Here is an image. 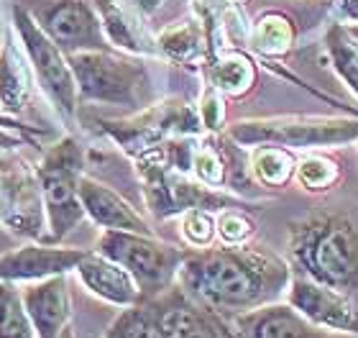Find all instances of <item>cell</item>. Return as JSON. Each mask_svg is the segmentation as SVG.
<instances>
[{
    "label": "cell",
    "mask_w": 358,
    "mask_h": 338,
    "mask_svg": "<svg viewBox=\"0 0 358 338\" xmlns=\"http://www.w3.org/2000/svg\"><path fill=\"white\" fill-rule=\"evenodd\" d=\"M289 282V264L241 244L185 251L177 272V285L189 297L225 318L276 302L287 295Z\"/></svg>",
    "instance_id": "cell-1"
},
{
    "label": "cell",
    "mask_w": 358,
    "mask_h": 338,
    "mask_svg": "<svg viewBox=\"0 0 358 338\" xmlns=\"http://www.w3.org/2000/svg\"><path fill=\"white\" fill-rule=\"evenodd\" d=\"M289 254L299 274L351 295L358 287V228L345 216L313 213L289 225Z\"/></svg>",
    "instance_id": "cell-2"
},
{
    "label": "cell",
    "mask_w": 358,
    "mask_h": 338,
    "mask_svg": "<svg viewBox=\"0 0 358 338\" xmlns=\"http://www.w3.org/2000/svg\"><path fill=\"white\" fill-rule=\"evenodd\" d=\"M136 172L141 177L143 197L149 211L157 218H172L187 211H223V208H251V203L236 195L208 188L197 180H189V174L174 169L164 159L162 143L149 149L146 154L136 157Z\"/></svg>",
    "instance_id": "cell-3"
},
{
    "label": "cell",
    "mask_w": 358,
    "mask_h": 338,
    "mask_svg": "<svg viewBox=\"0 0 358 338\" xmlns=\"http://www.w3.org/2000/svg\"><path fill=\"white\" fill-rule=\"evenodd\" d=\"M228 136L241 146H284L289 151L343 146L358 139V118H313V115H279V118L238 120Z\"/></svg>",
    "instance_id": "cell-4"
},
{
    "label": "cell",
    "mask_w": 358,
    "mask_h": 338,
    "mask_svg": "<svg viewBox=\"0 0 358 338\" xmlns=\"http://www.w3.org/2000/svg\"><path fill=\"white\" fill-rule=\"evenodd\" d=\"M67 62L83 100L105 103V106L141 108L146 85H149L143 64L118 57L110 49L72 52L67 54Z\"/></svg>",
    "instance_id": "cell-5"
},
{
    "label": "cell",
    "mask_w": 358,
    "mask_h": 338,
    "mask_svg": "<svg viewBox=\"0 0 358 338\" xmlns=\"http://www.w3.org/2000/svg\"><path fill=\"white\" fill-rule=\"evenodd\" d=\"M97 251L136 279L143 300L159 297L177 282L179 264L185 251L172 244L131 231H105L97 241Z\"/></svg>",
    "instance_id": "cell-6"
},
{
    "label": "cell",
    "mask_w": 358,
    "mask_h": 338,
    "mask_svg": "<svg viewBox=\"0 0 358 338\" xmlns=\"http://www.w3.org/2000/svg\"><path fill=\"white\" fill-rule=\"evenodd\" d=\"M36 172L52 228L46 241H59L87 216L80 200V177L85 174V151L80 141L67 136L49 146Z\"/></svg>",
    "instance_id": "cell-7"
},
{
    "label": "cell",
    "mask_w": 358,
    "mask_h": 338,
    "mask_svg": "<svg viewBox=\"0 0 358 338\" xmlns=\"http://www.w3.org/2000/svg\"><path fill=\"white\" fill-rule=\"evenodd\" d=\"M100 128L131 157H141L174 136H197L202 131L200 111L187 100H166L126 120H100Z\"/></svg>",
    "instance_id": "cell-8"
},
{
    "label": "cell",
    "mask_w": 358,
    "mask_h": 338,
    "mask_svg": "<svg viewBox=\"0 0 358 338\" xmlns=\"http://www.w3.org/2000/svg\"><path fill=\"white\" fill-rule=\"evenodd\" d=\"M13 26L18 31V36H21L23 49L29 54L31 67L36 72L44 92L52 98L57 111L64 118L72 120L77 113L80 90H77V80L72 75V69H69V62L64 57V52L54 44L52 38L46 36L44 31L38 29V23L34 21L29 8L13 6Z\"/></svg>",
    "instance_id": "cell-9"
},
{
    "label": "cell",
    "mask_w": 358,
    "mask_h": 338,
    "mask_svg": "<svg viewBox=\"0 0 358 338\" xmlns=\"http://www.w3.org/2000/svg\"><path fill=\"white\" fill-rule=\"evenodd\" d=\"M44 192L38 172L13 151L0 154V220L26 239L44 233Z\"/></svg>",
    "instance_id": "cell-10"
},
{
    "label": "cell",
    "mask_w": 358,
    "mask_h": 338,
    "mask_svg": "<svg viewBox=\"0 0 358 338\" xmlns=\"http://www.w3.org/2000/svg\"><path fill=\"white\" fill-rule=\"evenodd\" d=\"M34 21L64 54L108 49L103 23L87 0H36Z\"/></svg>",
    "instance_id": "cell-11"
},
{
    "label": "cell",
    "mask_w": 358,
    "mask_h": 338,
    "mask_svg": "<svg viewBox=\"0 0 358 338\" xmlns=\"http://www.w3.org/2000/svg\"><path fill=\"white\" fill-rule=\"evenodd\" d=\"M287 302L325 331L358 336V305L351 300V295L320 285L305 274H292Z\"/></svg>",
    "instance_id": "cell-12"
},
{
    "label": "cell",
    "mask_w": 358,
    "mask_h": 338,
    "mask_svg": "<svg viewBox=\"0 0 358 338\" xmlns=\"http://www.w3.org/2000/svg\"><path fill=\"white\" fill-rule=\"evenodd\" d=\"M157 300L162 310V338H238L225 316L189 297L177 282Z\"/></svg>",
    "instance_id": "cell-13"
},
{
    "label": "cell",
    "mask_w": 358,
    "mask_h": 338,
    "mask_svg": "<svg viewBox=\"0 0 358 338\" xmlns=\"http://www.w3.org/2000/svg\"><path fill=\"white\" fill-rule=\"evenodd\" d=\"M231 323L241 338H338L333 331L307 321L289 302L279 300L233 316Z\"/></svg>",
    "instance_id": "cell-14"
},
{
    "label": "cell",
    "mask_w": 358,
    "mask_h": 338,
    "mask_svg": "<svg viewBox=\"0 0 358 338\" xmlns=\"http://www.w3.org/2000/svg\"><path fill=\"white\" fill-rule=\"evenodd\" d=\"M85 254V248H49L31 244L0 256V279L34 282L54 274H67L69 269H77Z\"/></svg>",
    "instance_id": "cell-15"
},
{
    "label": "cell",
    "mask_w": 358,
    "mask_h": 338,
    "mask_svg": "<svg viewBox=\"0 0 358 338\" xmlns=\"http://www.w3.org/2000/svg\"><path fill=\"white\" fill-rule=\"evenodd\" d=\"M21 297L38 338H57L62 328L69 323L72 308H69L64 274L34 279L31 285L23 287Z\"/></svg>",
    "instance_id": "cell-16"
},
{
    "label": "cell",
    "mask_w": 358,
    "mask_h": 338,
    "mask_svg": "<svg viewBox=\"0 0 358 338\" xmlns=\"http://www.w3.org/2000/svg\"><path fill=\"white\" fill-rule=\"evenodd\" d=\"M80 200L90 218L97 225H103L105 231H131V233H143V236H154L151 225L143 220V216L131 208L128 200L110 190L103 182L92 180L87 174L80 177Z\"/></svg>",
    "instance_id": "cell-17"
},
{
    "label": "cell",
    "mask_w": 358,
    "mask_h": 338,
    "mask_svg": "<svg viewBox=\"0 0 358 338\" xmlns=\"http://www.w3.org/2000/svg\"><path fill=\"white\" fill-rule=\"evenodd\" d=\"M77 274L83 277L85 287L90 293L103 297L110 305L118 308H131L143 302L141 290L136 285V279L128 274L120 264H115L113 259L103 256L100 251H87L77 264Z\"/></svg>",
    "instance_id": "cell-18"
},
{
    "label": "cell",
    "mask_w": 358,
    "mask_h": 338,
    "mask_svg": "<svg viewBox=\"0 0 358 338\" xmlns=\"http://www.w3.org/2000/svg\"><path fill=\"white\" fill-rule=\"evenodd\" d=\"M31 98V67L18 49L13 31H6L0 52V108L23 111Z\"/></svg>",
    "instance_id": "cell-19"
},
{
    "label": "cell",
    "mask_w": 358,
    "mask_h": 338,
    "mask_svg": "<svg viewBox=\"0 0 358 338\" xmlns=\"http://www.w3.org/2000/svg\"><path fill=\"white\" fill-rule=\"evenodd\" d=\"M100 10V23H103L105 38L115 46L126 49L131 54H157V44L146 41L141 23L128 13L126 8L115 0H95Z\"/></svg>",
    "instance_id": "cell-20"
},
{
    "label": "cell",
    "mask_w": 358,
    "mask_h": 338,
    "mask_svg": "<svg viewBox=\"0 0 358 338\" xmlns=\"http://www.w3.org/2000/svg\"><path fill=\"white\" fill-rule=\"evenodd\" d=\"M254 64L238 52H220L208 57V83L225 95H243L254 85Z\"/></svg>",
    "instance_id": "cell-21"
},
{
    "label": "cell",
    "mask_w": 358,
    "mask_h": 338,
    "mask_svg": "<svg viewBox=\"0 0 358 338\" xmlns=\"http://www.w3.org/2000/svg\"><path fill=\"white\" fill-rule=\"evenodd\" d=\"M157 52H162L166 59L189 64L208 54V38L202 31L200 21H182L164 29L157 38Z\"/></svg>",
    "instance_id": "cell-22"
},
{
    "label": "cell",
    "mask_w": 358,
    "mask_h": 338,
    "mask_svg": "<svg viewBox=\"0 0 358 338\" xmlns=\"http://www.w3.org/2000/svg\"><path fill=\"white\" fill-rule=\"evenodd\" d=\"M248 162H251L254 180L259 185H266V188H284L294 177V169H297L294 154L284 146H271V143L256 146Z\"/></svg>",
    "instance_id": "cell-23"
},
{
    "label": "cell",
    "mask_w": 358,
    "mask_h": 338,
    "mask_svg": "<svg viewBox=\"0 0 358 338\" xmlns=\"http://www.w3.org/2000/svg\"><path fill=\"white\" fill-rule=\"evenodd\" d=\"M34 333L21 290L13 282L0 279V338H34Z\"/></svg>",
    "instance_id": "cell-24"
},
{
    "label": "cell",
    "mask_w": 358,
    "mask_h": 338,
    "mask_svg": "<svg viewBox=\"0 0 358 338\" xmlns=\"http://www.w3.org/2000/svg\"><path fill=\"white\" fill-rule=\"evenodd\" d=\"M292 41H294V29L279 13L262 15L256 29L251 31V46L262 57H282L292 49Z\"/></svg>",
    "instance_id": "cell-25"
},
{
    "label": "cell",
    "mask_w": 358,
    "mask_h": 338,
    "mask_svg": "<svg viewBox=\"0 0 358 338\" xmlns=\"http://www.w3.org/2000/svg\"><path fill=\"white\" fill-rule=\"evenodd\" d=\"M328 52L333 57L336 72L358 98V44L353 41V36L341 26H333L328 31Z\"/></svg>",
    "instance_id": "cell-26"
},
{
    "label": "cell",
    "mask_w": 358,
    "mask_h": 338,
    "mask_svg": "<svg viewBox=\"0 0 358 338\" xmlns=\"http://www.w3.org/2000/svg\"><path fill=\"white\" fill-rule=\"evenodd\" d=\"M192 174L194 180L208 185V188H223L225 185V159L217 143V136L213 134L210 139H202L194 146L192 157Z\"/></svg>",
    "instance_id": "cell-27"
},
{
    "label": "cell",
    "mask_w": 358,
    "mask_h": 338,
    "mask_svg": "<svg viewBox=\"0 0 358 338\" xmlns=\"http://www.w3.org/2000/svg\"><path fill=\"white\" fill-rule=\"evenodd\" d=\"M294 177L305 190L310 192H322V190H330L341 177V167L333 162V159L322 157V154H310L302 162H297V169H294Z\"/></svg>",
    "instance_id": "cell-28"
},
{
    "label": "cell",
    "mask_w": 358,
    "mask_h": 338,
    "mask_svg": "<svg viewBox=\"0 0 358 338\" xmlns=\"http://www.w3.org/2000/svg\"><path fill=\"white\" fill-rule=\"evenodd\" d=\"M215 220L210 216V211H187L182 218V236L189 246L194 248H208L215 239Z\"/></svg>",
    "instance_id": "cell-29"
},
{
    "label": "cell",
    "mask_w": 358,
    "mask_h": 338,
    "mask_svg": "<svg viewBox=\"0 0 358 338\" xmlns=\"http://www.w3.org/2000/svg\"><path fill=\"white\" fill-rule=\"evenodd\" d=\"M215 231L223 239V244L238 246L246 239H251V233L256 231V225L251 218H246L243 213H238L236 208H228L225 213H220V218L215 220Z\"/></svg>",
    "instance_id": "cell-30"
},
{
    "label": "cell",
    "mask_w": 358,
    "mask_h": 338,
    "mask_svg": "<svg viewBox=\"0 0 358 338\" xmlns=\"http://www.w3.org/2000/svg\"><path fill=\"white\" fill-rule=\"evenodd\" d=\"M200 120H202V128H208L210 134H217L220 128H223V120H225V108H223V100H220V92L213 90L210 87L200 100Z\"/></svg>",
    "instance_id": "cell-31"
},
{
    "label": "cell",
    "mask_w": 358,
    "mask_h": 338,
    "mask_svg": "<svg viewBox=\"0 0 358 338\" xmlns=\"http://www.w3.org/2000/svg\"><path fill=\"white\" fill-rule=\"evenodd\" d=\"M10 126H0V154H6V151H13L15 146H21L23 143V136H13L10 131H6Z\"/></svg>",
    "instance_id": "cell-32"
},
{
    "label": "cell",
    "mask_w": 358,
    "mask_h": 338,
    "mask_svg": "<svg viewBox=\"0 0 358 338\" xmlns=\"http://www.w3.org/2000/svg\"><path fill=\"white\" fill-rule=\"evenodd\" d=\"M338 10L348 21H358V0H338Z\"/></svg>",
    "instance_id": "cell-33"
},
{
    "label": "cell",
    "mask_w": 358,
    "mask_h": 338,
    "mask_svg": "<svg viewBox=\"0 0 358 338\" xmlns=\"http://www.w3.org/2000/svg\"><path fill=\"white\" fill-rule=\"evenodd\" d=\"M128 3H131L138 13H154V10L162 6V0H128Z\"/></svg>",
    "instance_id": "cell-34"
},
{
    "label": "cell",
    "mask_w": 358,
    "mask_h": 338,
    "mask_svg": "<svg viewBox=\"0 0 358 338\" xmlns=\"http://www.w3.org/2000/svg\"><path fill=\"white\" fill-rule=\"evenodd\" d=\"M57 338H77L75 336V328H72V325H64V328H62V331H59V336H57Z\"/></svg>",
    "instance_id": "cell-35"
},
{
    "label": "cell",
    "mask_w": 358,
    "mask_h": 338,
    "mask_svg": "<svg viewBox=\"0 0 358 338\" xmlns=\"http://www.w3.org/2000/svg\"><path fill=\"white\" fill-rule=\"evenodd\" d=\"M348 34H351V36H356V38H358V29H351V31H348Z\"/></svg>",
    "instance_id": "cell-36"
},
{
    "label": "cell",
    "mask_w": 358,
    "mask_h": 338,
    "mask_svg": "<svg viewBox=\"0 0 358 338\" xmlns=\"http://www.w3.org/2000/svg\"><path fill=\"white\" fill-rule=\"evenodd\" d=\"M238 338H241V336H238Z\"/></svg>",
    "instance_id": "cell-37"
}]
</instances>
